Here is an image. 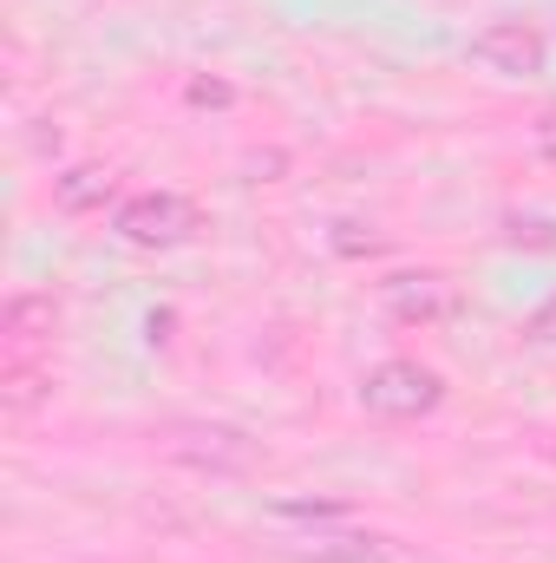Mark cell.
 <instances>
[{"label":"cell","mask_w":556,"mask_h":563,"mask_svg":"<svg viewBox=\"0 0 556 563\" xmlns=\"http://www.w3.org/2000/svg\"><path fill=\"white\" fill-rule=\"evenodd\" d=\"M164 452L203 478H249L263 472V445L243 432V426H223V420H190V426H170L164 432Z\"/></svg>","instance_id":"1"},{"label":"cell","mask_w":556,"mask_h":563,"mask_svg":"<svg viewBox=\"0 0 556 563\" xmlns=\"http://www.w3.org/2000/svg\"><path fill=\"white\" fill-rule=\"evenodd\" d=\"M112 230L132 243V250H177L203 230L197 203L177 197V190H132L119 210H112Z\"/></svg>","instance_id":"2"},{"label":"cell","mask_w":556,"mask_h":563,"mask_svg":"<svg viewBox=\"0 0 556 563\" xmlns=\"http://www.w3.org/2000/svg\"><path fill=\"white\" fill-rule=\"evenodd\" d=\"M360 407L374 420H425L445 407V380L419 361H380L360 374Z\"/></svg>","instance_id":"3"},{"label":"cell","mask_w":556,"mask_h":563,"mask_svg":"<svg viewBox=\"0 0 556 563\" xmlns=\"http://www.w3.org/2000/svg\"><path fill=\"white\" fill-rule=\"evenodd\" d=\"M471 59H478L485 73H498V79H537L544 59H551V40H544L537 20L504 13V20H491V26L471 33Z\"/></svg>","instance_id":"4"},{"label":"cell","mask_w":556,"mask_h":563,"mask_svg":"<svg viewBox=\"0 0 556 563\" xmlns=\"http://www.w3.org/2000/svg\"><path fill=\"white\" fill-rule=\"evenodd\" d=\"M380 308L400 328H438V321L458 314V282L445 269H400V276L380 282Z\"/></svg>","instance_id":"5"},{"label":"cell","mask_w":556,"mask_h":563,"mask_svg":"<svg viewBox=\"0 0 556 563\" xmlns=\"http://www.w3.org/2000/svg\"><path fill=\"white\" fill-rule=\"evenodd\" d=\"M53 328H59V301H53L46 288H20V295H7V308H0L7 361H33V347H46Z\"/></svg>","instance_id":"6"},{"label":"cell","mask_w":556,"mask_h":563,"mask_svg":"<svg viewBox=\"0 0 556 563\" xmlns=\"http://www.w3.org/2000/svg\"><path fill=\"white\" fill-rule=\"evenodd\" d=\"M112 197H119V170H105V164H73V170H59V177H53V203H59L66 217L105 210Z\"/></svg>","instance_id":"7"},{"label":"cell","mask_w":556,"mask_h":563,"mask_svg":"<svg viewBox=\"0 0 556 563\" xmlns=\"http://www.w3.org/2000/svg\"><path fill=\"white\" fill-rule=\"evenodd\" d=\"M301 558L308 563H393L380 538H360V531H314V538H301Z\"/></svg>","instance_id":"8"},{"label":"cell","mask_w":556,"mask_h":563,"mask_svg":"<svg viewBox=\"0 0 556 563\" xmlns=\"http://www.w3.org/2000/svg\"><path fill=\"white\" fill-rule=\"evenodd\" d=\"M40 400H53V374L40 361H7L0 367V407L7 413H33Z\"/></svg>","instance_id":"9"},{"label":"cell","mask_w":556,"mask_h":563,"mask_svg":"<svg viewBox=\"0 0 556 563\" xmlns=\"http://www.w3.org/2000/svg\"><path fill=\"white\" fill-rule=\"evenodd\" d=\"M504 236H511L518 250H551V256H556V223H551V217H511V223H504Z\"/></svg>","instance_id":"10"},{"label":"cell","mask_w":556,"mask_h":563,"mask_svg":"<svg viewBox=\"0 0 556 563\" xmlns=\"http://www.w3.org/2000/svg\"><path fill=\"white\" fill-rule=\"evenodd\" d=\"M276 511H281V518H301V525H308V518H347V505H341V498H281Z\"/></svg>","instance_id":"11"},{"label":"cell","mask_w":556,"mask_h":563,"mask_svg":"<svg viewBox=\"0 0 556 563\" xmlns=\"http://www.w3.org/2000/svg\"><path fill=\"white\" fill-rule=\"evenodd\" d=\"M518 334H524V347H551V341H556V295L544 301V308H531V314H524V328H518Z\"/></svg>","instance_id":"12"},{"label":"cell","mask_w":556,"mask_h":563,"mask_svg":"<svg viewBox=\"0 0 556 563\" xmlns=\"http://www.w3.org/2000/svg\"><path fill=\"white\" fill-rule=\"evenodd\" d=\"M354 230H360V223H341V230H334V250H341V256H380V250H387V236H354Z\"/></svg>","instance_id":"13"},{"label":"cell","mask_w":556,"mask_h":563,"mask_svg":"<svg viewBox=\"0 0 556 563\" xmlns=\"http://www.w3.org/2000/svg\"><path fill=\"white\" fill-rule=\"evenodd\" d=\"M236 92L223 86V79H190V106H230Z\"/></svg>","instance_id":"14"},{"label":"cell","mask_w":556,"mask_h":563,"mask_svg":"<svg viewBox=\"0 0 556 563\" xmlns=\"http://www.w3.org/2000/svg\"><path fill=\"white\" fill-rule=\"evenodd\" d=\"M531 144H537V157H551L556 164V112H544V119L531 125Z\"/></svg>","instance_id":"15"}]
</instances>
